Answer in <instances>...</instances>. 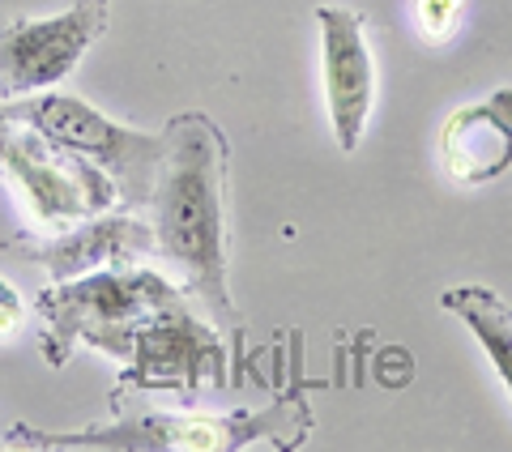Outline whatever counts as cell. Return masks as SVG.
Returning a JSON list of instances; mask_svg holds the SVG:
<instances>
[{"mask_svg":"<svg viewBox=\"0 0 512 452\" xmlns=\"http://www.w3.org/2000/svg\"><path fill=\"white\" fill-rule=\"evenodd\" d=\"M227 171L231 145L222 128L205 111H184L163 128V154L146 209L158 256L175 265L184 290L205 303L214 325L235 337L239 359L248 337L227 286Z\"/></svg>","mask_w":512,"mask_h":452,"instance_id":"1","label":"cell"},{"mask_svg":"<svg viewBox=\"0 0 512 452\" xmlns=\"http://www.w3.org/2000/svg\"><path fill=\"white\" fill-rule=\"evenodd\" d=\"M312 431V414L303 397H278L261 414H137L111 427L86 431H39L18 423L5 444L9 448H56V452H235L252 444L299 448Z\"/></svg>","mask_w":512,"mask_h":452,"instance_id":"2","label":"cell"},{"mask_svg":"<svg viewBox=\"0 0 512 452\" xmlns=\"http://www.w3.org/2000/svg\"><path fill=\"white\" fill-rule=\"evenodd\" d=\"M184 290L171 286L163 273L150 269H99L73 282H52L39 290L35 308L43 316V354L52 367H64L77 346H90L107 359L124 363L133 337L146 320L180 299Z\"/></svg>","mask_w":512,"mask_h":452,"instance_id":"3","label":"cell"},{"mask_svg":"<svg viewBox=\"0 0 512 452\" xmlns=\"http://www.w3.org/2000/svg\"><path fill=\"white\" fill-rule=\"evenodd\" d=\"M5 103L18 124L39 128L43 137L69 145L73 154L103 167L116 180L124 209L150 205L158 154H163V133H141L133 124L103 116L94 103L77 99V94H60V90H39V94H26V99H5Z\"/></svg>","mask_w":512,"mask_h":452,"instance_id":"4","label":"cell"},{"mask_svg":"<svg viewBox=\"0 0 512 452\" xmlns=\"http://www.w3.org/2000/svg\"><path fill=\"white\" fill-rule=\"evenodd\" d=\"M0 171L9 175V184L22 192L47 231H64V226H77L120 205V188L103 167L18 120L0 145Z\"/></svg>","mask_w":512,"mask_h":452,"instance_id":"5","label":"cell"},{"mask_svg":"<svg viewBox=\"0 0 512 452\" xmlns=\"http://www.w3.org/2000/svg\"><path fill=\"white\" fill-rule=\"evenodd\" d=\"M107 22L111 0H73L56 18L0 22V94L26 99L39 90H56L103 39Z\"/></svg>","mask_w":512,"mask_h":452,"instance_id":"6","label":"cell"},{"mask_svg":"<svg viewBox=\"0 0 512 452\" xmlns=\"http://www.w3.org/2000/svg\"><path fill=\"white\" fill-rule=\"evenodd\" d=\"M124 376L120 389H175L188 393L197 389L201 380L227 384V346L222 337L201 325L197 316L188 312V299H171L167 308H158L146 325L137 329L133 350L124 359Z\"/></svg>","mask_w":512,"mask_h":452,"instance_id":"7","label":"cell"},{"mask_svg":"<svg viewBox=\"0 0 512 452\" xmlns=\"http://www.w3.org/2000/svg\"><path fill=\"white\" fill-rule=\"evenodd\" d=\"M316 22H320V56H325V99H329L333 137H338L342 154H355L376 103V60H372V43H367V26L359 13L338 5H320Z\"/></svg>","mask_w":512,"mask_h":452,"instance_id":"8","label":"cell"},{"mask_svg":"<svg viewBox=\"0 0 512 452\" xmlns=\"http://www.w3.org/2000/svg\"><path fill=\"white\" fill-rule=\"evenodd\" d=\"M30 265H39L52 282H73L82 273L99 269H133L141 261L158 256L154 248V226L137 218V209H120V214H94L77 226L52 231L39 244H22Z\"/></svg>","mask_w":512,"mask_h":452,"instance_id":"9","label":"cell"},{"mask_svg":"<svg viewBox=\"0 0 512 452\" xmlns=\"http://www.w3.org/2000/svg\"><path fill=\"white\" fill-rule=\"evenodd\" d=\"M440 158L457 184H491L512 167V90H495L448 116Z\"/></svg>","mask_w":512,"mask_h":452,"instance_id":"10","label":"cell"},{"mask_svg":"<svg viewBox=\"0 0 512 452\" xmlns=\"http://www.w3.org/2000/svg\"><path fill=\"white\" fill-rule=\"evenodd\" d=\"M440 303L474 333V342L483 346L487 363L512 397V308L487 286H453L440 295Z\"/></svg>","mask_w":512,"mask_h":452,"instance_id":"11","label":"cell"},{"mask_svg":"<svg viewBox=\"0 0 512 452\" xmlns=\"http://www.w3.org/2000/svg\"><path fill=\"white\" fill-rule=\"evenodd\" d=\"M419 18H423V30H431V35H444V30L453 26V18H457V0H423Z\"/></svg>","mask_w":512,"mask_h":452,"instance_id":"12","label":"cell"},{"mask_svg":"<svg viewBox=\"0 0 512 452\" xmlns=\"http://www.w3.org/2000/svg\"><path fill=\"white\" fill-rule=\"evenodd\" d=\"M18 325H22V299L13 290V282L0 278V337H9Z\"/></svg>","mask_w":512,"mask_h":452,"instance_id":"13","label":"cell"},{"mask_svg":"<svg viewBox=\"0 0 512 452\" xmlns=\"http://www.w3.org/2000/svg\"><path fill=\"white\" fill-rule=\"evenodd\" d=\"M9 128H13V116H9V103H0V145H5V137H9Z\"/></svg>","mask_w":512,"mask_h":452,"instance_id":"14","label":"cell"}]
</instances>
